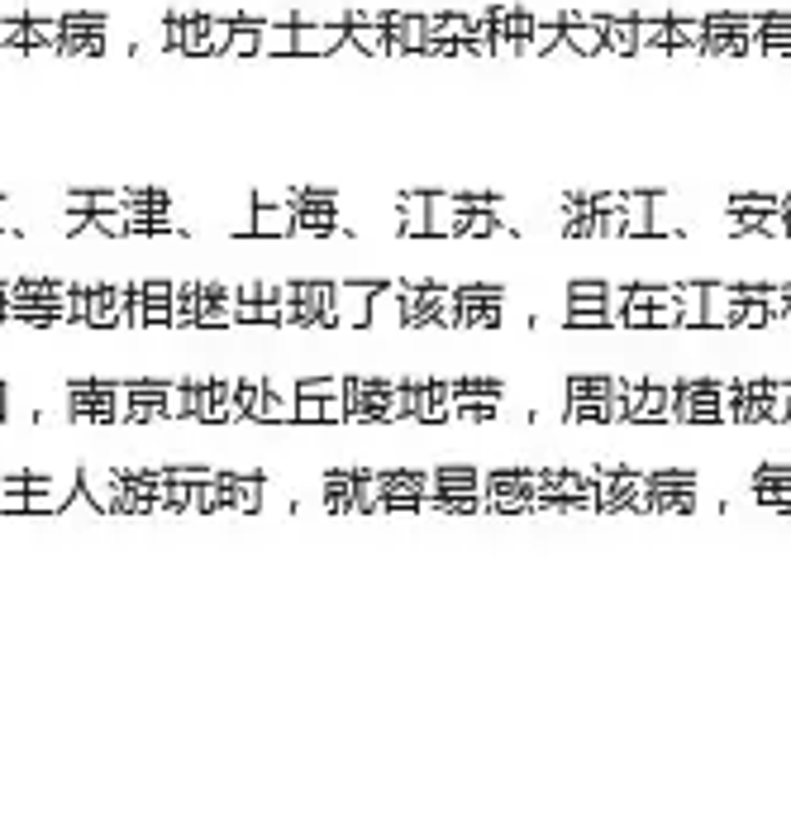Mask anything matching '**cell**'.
<instances>
[{
    "label": "cell",
    "mask_w": 791,
    "mask_h": 839,
    "mask_svg": "<svg viewBox=\"0 0 791 839\" xmlns=\"http://www.w3.org/2000/svg\"><path fill=\"white\" fill-rule=\"evenodd\" d=\"M563 325H567V329H610L615 315L600 306V300H567Z\"/></svg>",
    "instance_id": "cell-30"
},
{
    "label": "cell",
    "mask_w": 791,
    "mask_h": 839,
    "mask_svg": "<svg viewBox=\"0 0 791 839\" xmlns=\"http://www.w3.org/2000/svg\"><path fill=\"white\" fill-rule=\"evenodd\" d=\"M672 424H725L720 377H682V382H672Z\"/></svg>",
    "instance_id": "cell-7"
},
{
    "label": "cell",
    "mask_w": 791,
    "mask_h": 839,
    "mask_svg": "<svg viewBox=\"0 0 791 839\" xmlns=\"http://www.w3.org/2000/svg\"><path fill=\"white\" fill-rule=\"evenodd\" d=\"M424 511H444V515L486 511L482 468L477 463H434L430 468V501H424Z\"/></svg>",
    "instance_id": "cell-2"
},
{
    "label": "cell",
    "mask_w": 791,
    "mask_h": 839,
    "mask_svg": "<svg viewBox=\"0 0 791 839\" xmlns=\"http://www.w3.org/2000/svg\"><path fill=\"white\" fill-rule=\"evenodd\" d=\"M6 401H10V387L0 382V420H6Z\"/></svg>",
    "instance_id": "cell-47"
},
{
    "label": "cell",
    "mask_w": 791,
    "mask_h": 839,
    "mask_svg": "<svg viewBox=\"0 0 791 839\" xmlns=\"http://www.w3.org/2000/svg\"><path fill=\"white\" fill-rule=\"evenodd\" d=\"M782 225H787V239H791V196H782Z\"/></svg>",
    "instance_id": "cell-46"
},
{
    "label": "cell",
    "mask_w": 791,
    "mask_h": 839,
    "mask_svg": "<svg viewBox=\"0 0 791 839\" xmlns=\"http://www.w3.org/2000/svg\"><path fill=\"white\" fill-rule=\"evenodd\" d=\"M343 49H358V53H372V58H391V34L377 20L348 24V43H343Z\"/></svg>",
    "instance_id": "cell-29"
},
{
    "label": "cell",
    "mask_w": 791,
    "mask_h": 839,
    "mask_svg": "<svg viewBox=\"0 0 791 839\" xmlns=\"http://www.w3.org/2000/svg\"><path fill=\"white\" fill-rule=\"evenodd\" d=\"M396 234H405V239H424L430 234V192L396 196Z\"/></svg>",
    "instance_id": "cell-23"
},
{
    "label": "cell",
    "mask_w": 791,
    "mask_h": 839,
    "mask_svg": "<svg viewBox=\"0 0 791 839\" xmlns=\"http://www.w3.org/2000/svg\"><path fill=\"white\" fill-rule=\"evenodd\" d=\"M263 382L258 377H234V424H258Z\"/></svg>",
    "instance_id": "cell-32"
},
{
    "label": "cell",
    "mask_w": 791,
    "mask_h": 839,
    "mask_svg": "<svg viewBox=\"0 0 791 839\" xmlns=\"http://www.w3.org/2000/svg\"><path fill=\"white\" fill-rule=\"evenodd\" d=\"M68 296H72V282L58 277V273L14 277V291H10V325L53 329V325L68 320Z\"/></svg>",
    "instance_id": "cell-1"
},
{
    "label": "cell",
    "mask_w": 791,
    "mask_h": 839,
    "mask_svg": "<svg viewBox=\"0 0 791 839\" xmlns=\"http://www.w3.org/2000/svg\"><path fill=\"white\" fill-rule=\"evenodd\" d=\"M668 24H672V53H701V39H706L701 14H672L668 10Z\"/></svg>",
    "instance_id": "cell-31"
},
{
    "label": "cell",
    "mask_w": 791,
    "mask_h": 839,
    "mask_svg": "<svg viewBox=\"0 0 791 839\" xmlns=\"http://www.w3.org/2000/svg\"><path fill=\"white\" fill-rule=\"evenodd\" d=\"M372 291L377 282H335V325L343 329H368V315H372Z\"/></svg>",
    "instance_id": "cell-19"
},
{
    "label": "cell",
    "mask_w": 791,
    "mask_h": 839,
    "mask_svg": "<svg viewBox=\"0 0 791 839\" xmlns=\"http://www.w3.org/2000/svg\"><path fill=\"white\" fill-rule=\"evenodd\" d=\"M606 296H610V282H600V277H573L567 282V300H600V306H606Z\"/></svg>",
    "instance_id": "cell-39"
},
{
    "label": "cell",
    "mask_w": 791,
    "mask_h": 839,
    "mask_svg": "<svg viewBox=\"0 0 791 839\" xmlns=\"http://www.w3.org/2000/svg\"><path fill=\"white\" fill-rule=\"evenodd\" d=\"M320 505L325 511H358V463L320 472Z\"/></svg>",
    "instance_id": "cell-20"
},
{
    "label": "cell",
    "mask_w": 791,
    "mask_h": 839,
    "mask_svg": "<svg viewBox=\"0 0 791 839\" xmlns=\"http://www.w3.org/2000/svg\"><path fill=\"white\" fill-rule=\"evenodd\" d=\"M296 396H343V377H300Z\"/></svg>",
    "instance_id": "cell-42"
},
{
    "label": "cell",
    "mask_w": 791,
    "mask_h": 839,
    "mask_svg": "<svg viewBox=\"0 0 791 839\" xmlns=\"http://www.w3.org/2000/svg\"><path fill=\"white\" fill-rule=\"evenodd\" d=\"M782 291H787V300H791V282H782Z\"/></svg>",
    "instance_id": "cell-48"
},
{
    "label": "cell",
    "mask_w": 791,
    "mask_h": 839,
    "mask_svg": "<svg viewBox=\"0 0 791 839\" xmlns=\"http://www.w3.org/2000/svg\"><path fill=\"white\" fill-rule=\"evenodd\" d=\"M701 24H706L701 53H725V58L753 53V10H710L701 14Z\"/></svg>",
    "instance_id": "cell-14"
},
{
    "label": "cell",
    "mask_w": 791,
    "mask_h": 839,
    "mask_svg": "<svg viewBox=\"0 0 791 839\" xmlns=\"http://www.w3.org/2000/svg\"><path fill=\"white\" fill-rule=\"evenodd\" d=\"M215 424H234V377H215Z\"/></svg>",
    "instance_id": "cell-41"
},
{
    "label": "cell",
    "mask_w": 791,
    "mask_h": 839,
    "mask_svg": "<svg viewBox=\"0 0 791 839\" xmlns=\"http://www.w3.org/2000/svg\"><path fill=\"white\" fill-rule=\"evenodd\" d=\"M701 505V472L696 468H654L644 472V511L687 515Z\"/></svg>",
    "instance_id": "cell-6"
},
{
    "label": "cell",
    "mask_w": 791,
    "mask_h": 839,
    "mask_svg": "<svg viewBox=\"0 0 791 839\" xmlns=\"http://www.w3.org/2000/svg\"><path fill=\"white\" fill-rule=\"evenodd\" d=\"M782 387H787V396H791V377H787V382H782Z\"/></svg>",
    "instance_id": "cell-49"
},
{
    "label": "cell",
    "mask_w": 791,
    "mask_h": 839,
    "mask_svg": "<svg viewBox=\"0 0 791 839\" xmlns=\"http://www.w3.org/2000/svg\"><path fill=\"white\" fill-rule=\"evenodd\" d=\"M635 39H639V53H672L668 10L662 14H635Z\"/></svg>",
    "instance_id": "cell-28"
},
{
    "label": "cell",
    "mask_w": 791,
    "mask_h": 839,
    "mask_svg": "<svg viewBox=\"0 0 791 839\" xmlns=\"http://www.w3.org/2000/svg\"><path fill=\"white\" fill-rule=\"evenodd\" d=\"M124 205V192H86V211L96 215V211H120Z\"/></svg>",
    "instance_id": "cell-44"
},
{
    "label": "cell",
    "mask_w": 791,
    "mask_h": 839,
    "mask_svg": "<svg viewBox=\"0 0 791 839\" xmlns=\"http://www.w3.org/2000/svg\"><path fill=\"white\" fill-rule=\"evenodd\" d=\"M296 382H263V401H258V424H296Z\"/></svg>",
    "instance_id": "cell-22"
},
{
    "label": "cell",
    "mask_w": 791,
    "mask_h": 839,
    "mask_svg": "<svg viewBox=\"0 0 791 839\" xmlns=\"http://www.w3.org/2000/svg\"><path fill=\"white\" fill-rule=\"evenodd\" d=\"M405 282H377L372 291V315H368V329H405V296H401Z\"/></svg>",
    "instance_id": "cell-21"
},
{
    "label": "cell",
    "mask_w": 791,
    "mask_h": 839,
    "mask_svg": "<svg viewBox=\"0 0 791 839\" xmlns=\"http://www.w3.org/2000/svg\"><path fill=\"white\" fill-rule=\"evenodd\" d=\"M587 478H596V487H600L596 511H644V468L587 463Z\"/></svg>",
    "instance_id": "cell-11"
},
{
    "label": "cell",
    "mask_w": 791,
    "mask_h": 839,
    "mask_svg": "<svg viewBox=\"0 0 791 839\" xmlns=\"http://www.w3.org/2000/svg\"><path fill=\"white\" fill-rule=\"evenodd\" d=\"M24 24H29V53L34 49H53L58 53V43H62V20L53 14H24Z\"/></svg>",
    "instance_id": "cell-34"
},
{
    "label": "cell",
    "mask_w": 791,
    "mask_h": 839,
    "mask_svg": "<svg viewBox=\"0 0 791 839\" xmlns=\"http://www.w3.org/2000/svg\"><path fill=\"white\" fill-rule=\"evenodd\" d=\"M343 424L401 420V382H391V377H343Z\"/></svg>",
    "instance_id": "cell-4"
},
{
    "label": "cell",
    "mask_w": 791,
    "mask_h": 839,
    "mask_svg": "<svg viewBox=\"0 0 791 839\" xmlns=\"http://www.w3.org/2000/svg\"><path fill=\"white\" fill-rule=\"evenodd\" d=\"M453 306H458V329L505 325V287H496V282H463V287H453Z\"/></svg>",
    "instance_id": "cell-13"
},
{
    "label": "cell",
    "mask_w": 791,
    "mask_h": 839,
    "mask_svg": "<svg viewBox=\"0 0 791 839\" xmlns=\"http://www.w3.org/2000/svg\"><path fill=\"white\" fill-rule=\"evenodd\" d=\"M672 420V382H644V396L629 410V424H662Z\"/></svg>",
    "instance_id": "cell-25"
},
{
    "label": "cell",
    "mask_w": 791,
    "mask_h": 839,
    "mask_svg": "<svg viewBox=\"0 0 791 839\" xmlns=\"http://www.w3.org/2000/svg\"><path fill=\"white\" fill-rule=\"evenodd\" d=\"M182 401H186V420L192 424H215V377L182 382Z\"/></svg>",
    "instance_id": "cell-26"
},
{
    "label": "cell",
    "mask_w": 791,
    "mask_h": 839,
    "mask_svg": "<svg viewBox=\"0 0 791 839\" xmlns=\"http://www.w3.org/2000/svg\"><path fill=\"white\" fill-rule=\"evenodd\" d=\"M405 329H458V306L453 287H434V282H405Z\"/></svg>",
    "instance_id": "cell-8"
},
{
    "label": "cell",
    "mask_w": 791,
    "mask_h": 839,
    "mask_svg": "<svg viewBox=\"0 0 791 839\" xmlns=\"http://www.w3.org/2000/svg\"><path fill=\"white\" fill-rule=\"evenodd\" d=\"M172 329H196V282L172 287Z\"/></svg>",
    "instance_id": "cell-37"
},
{
    "label": "cell",
    "mask_w": 791,
    "mask_h": 839,
    "mask_svg": "<svg viewBox=\"0 0 791 839\" xmlns=\"http://www.w3.org/2000/svg\"><path fill=\"white\" fill-rule=\"evenodd\" d=\"M281 325L335 329V282H315V277L281 282Z\"/></svg>",
    "instance_id": "cell-5"
},
{
    "label": "cell",
    "mask_w": 791,
    "mask_h": 839,
    "mask_svg": "<svg viewBox=\"0 0 791 839\" xmlns=\"http://www.w3.org/2000/svg\"><path fill=\"white\" fill-rule=\"evenodd\" d=\"M124 205L130 211H172V196L163 186H134V192H124Z\"/></svg>",
    "instance_id": "cell-38"
},
{
    "label": "cell",
    "mask_w": 791,
    "mask_h": 839,
    "mask_svg": "<svg viewBox=\"0 0 791 839\" xmlns=\"http://www.w3.org/2000/svg\"><path fill=\"white\" fill-rule=\"evenodd\" d=\"M253 234H258V239H287V234H296L291 192H258L253 196Z\"/></svg>",
    "instance_id": "cell-18"
},
{
    "label": "cell",
    "mask_w": 791,
    "mask_h": 839,
    "mask_svg": "<svg viewBox=\"0 0 791 839\" xmlns=\"http://www.w3.org/2000/svg\"><path fill=\"white\" fill-rule=\"evenodd\" d=\"M58 20H62L58 53H105L110 14H101V10H62Z\"/></svg>",
    "instance_id": "cell-16"
},
{
    "label": "cell",
    "mask_w": 791,
    "mask_h": 839,
    "mask_svg": "<svg viewBox=\"0 0 791 839\" xmlns=\"http://www.w3.org/2000/svg\"><path fill=\"white\" fill-rule=\"evenodd\" d=\"M239 291L215 277H196V329H229L239 325Z\"/></svg>",
    "instance_id": "cell-17"
},
{
    "label": "cell",
    "mask_w": 791,
    "mask_h": 839,
    "mask_svg": "<svg viewBox=\"0 0 791 839\" xmlns=\"http://www.w3.org/2000/svg\"><path fill=\"white\" fill-rule=\"evenodd\" d=\"M734 325H739V287L706 282V329H734Z\"/></svg>",
    "instance_id": "cell-24"
},
{
    "label": "cell",
    "mask_w": 791,
    "mask_h": 839,
    "mask_svg": "<svg viewBox=\"0 0 791 839\" xmlns=\"http://www.w3.org/2000/svg\"><path fill=\"white\" fill-rule=\"evenodd\" d=\"M430 501V468H377V505L382 511H424Z\"/></svg>",
    "instance_id": "cell-9"
},
{
    "label": "cell",
    "mask_w": 791,
    "mask_h": 839,
    "mask_svg": "<svg viewBox=\"0 0 791 839\" xmlns=\"http://www.w3.org/2000/svg\"><path fill=\"white\" fill-rule=\"evenodd\" d=\"M725 211L730 215H772L782 211V196H768V192H734L725 201Z\"/></svg>",
    "instance_id": "cell-35"
},
{
    "label": "cell",
    "mask_w": 791,
    "mask_h": 839,
    "mask_svg": "<svg viewBox=\"0 0 791 839\" xmlns=\"http://www.w3.org/2000/svg\"><path fill=\"white\" fill-rule=\"evenodd\" d=\"M501 401V377H453V424H492Z\"/></svg>",
    "instance_id": "cell-10"
},
{
    "label": "cell",
    "mask_w": 791,
    "mask_h": 839,
    "mask_svg": "<svg viewBox=\"0 0 791 839\" xmlns=\"http://www.w3.org/2000/svg\"><path fill=\"white\" fill-rule=\"evenodd\" d=\"M534 492H540V468L534 463H496L482 472V497L492 515L534 511Z\"/></svg>",
    "instance_id": "cell-3"
},
{
    "label": "cell",
    "mask_w": 791,
    "mask_h": 839,
    "mask_svg": "<svg viewBox=\"0 0 791 839\" xmlns=\"http://www.w3.org/2000/svg\"><path fill=\"white\" fill-rule=\"evenodd\" d=\"M753 501L772 505V511H791V487L782 482H753Z\"/></svg>",
    "instance_id": "cell-40"
},
{
    "label": "cell",
    "mask_w": 791,
    "mask_h": 839,
    "mask_svg": "<svg viewBox=\"0 0 791 839\" xmlns=\"http://www.w3.org/2000/svg\"><path fill=\"white\" fill-rule=\"evenodd\" d=\"M548 49H563V20H558V10L548 14V20H540L534 14V34L525 43V53H548Z\"/></svg>",
    "instance_id": "cell-36"
},
{
    "label": "cell",
    "mask_w": 791,
    "mask_h": 839,
    "mask_svg": "<svg viewBox=\"0 0 791 839\" xmlns=\"http://www.w3.org/2000/svg\"><path fill=\"white\" fill-rule=\"evenodd\" d=\"M682 300V329H706V282H672Z\"/></svg>",
    "instance_id": "cell-33"
},
{
    "label": "cell",
    "mask_w": 791,
    "mask_h": 839,
    "mask_svg": "<svg viewBox=\"0 0 791 839\" xmlns=\"http://www.w3.org/2000/svg\"><path fill=\"white\" fill-rule=\"evenodd\" d=\"M753 482H782V487H791V463H778V458H772V463H758L753 468Z\"/></svg>",
    "instance_id": "cell-43"
},
{
    "label": "cell",
    "mask_w": 791,
    "mask_h": 839,
    "mask_svg": "<svg viewBox=\"0 0 791 839\" xmlns=\"http://www.w3.org/2000/svg\"><path fill=\"white\" fill-rule=\"evenodd\" d=\"M68 406L76 424H120V382L76 377V382H68Z\"/></svg>",
    "instance_id": "cell-12"
},
{
    "label": "cell",
    "mask_w": 791,
    "mask_h": 839,
    "mask_svg": "<svg viewBox=\"0 0 791 839\" xmlns=\"http://www.w3.org/2000/svg\"><path fill=\"white\" fill-rule=\"evenodd\" d=\"M10 291H14V277H0V325H10Z\"/></svg>",
    "instance_id": "cell-45"
},
{
    "label": "cell",
    "mask_w": 791,
    "mask_h": 839,
    "mask_svg": "<svg viewBox=\"0 0 791 839\" xmlns=\"http://www.w3.org/2000/svg\"><path fill=\"white\" fill-rule=\"evenodd\" d=\"M291 211H296V234H310V239L339 234V196L325 192V186H296Z\"/></svg>",
    "instance_id": "cell-15"
},
{
    "label": "cell",
    "mask_w": 791,
    "mask_h": 839,
    "mask_svg": "<svg viewBox=\"0 0 791 839\" xmlns=\"http://www.w3.org/2000/svg\"><path fill=\"white\" fill-rule=\"evenodd\" d=\"M600 24V39H606V53H639L635 39V14H592Z\"/></svg>",
    "instance_id": "cell-27"
}]
</instances>
